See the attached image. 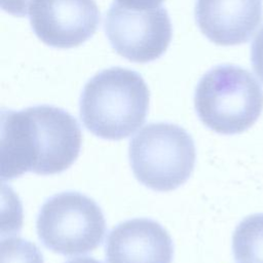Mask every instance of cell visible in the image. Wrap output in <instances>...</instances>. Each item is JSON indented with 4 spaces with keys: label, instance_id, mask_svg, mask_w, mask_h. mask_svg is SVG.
<instances>
[{
    "label": "cell",
    "instance_id": "1",
    "mask_svg": "<svg viewBox=\"0 0 263 263\" xmlns=\"http://www.w3.org/2000/svg\"><path fill=\"white\" fill-rule=\"evenodd\" d=\"M82 135L67 111L39 105L1 112V179L24 173L54 175L66 171L79 155Z\"/></svg>",
    "mask_w": 263,
    "mask_h": 263
},
{
    "label": "cell",
    "instance_id": "2",
    "mask_svg": "<svg viewBox=\"0 0 263 263\" xmlns=\"http://www.w3.org/2000/svg\"><path fill=\"white\" fill-rule=\"evenodd\" d=\"M149 98L139 73L120 67L105 69L85 84L79 102L80 118L95 136L121 140L145 122Z\"/></svg>",
    "mask_w": 263,
    "mask_h": 263
},
{
    "label": "cell",
    "instance_id": "3",
    "mask_svg": "<svg viewBox=\"0 0 263 263\" xmlns=\"http://www.w3.org/2000/svg\"><path fill=\"white\" fill-rule=\"evenodd\" d=\"M194 105L199 119L222 135L239 134L250 128L263 110V89L246 69L220 65L198 81Z\"/></svg>",
    "mask_w": 263,
    "mask_h": 263
},
{
    "label": "cell",
    "instance_id": "4",
    "mask_svg": "<svg viewBox=\"0 0 263 263\" xmlns=\"http://www.w3.org/2000/svg\"><path fill=\"white\" fill-rule=\"evenodd\" d=\"M129 162L137 180L155 191H171L184 184L195 164V146L181 126L149 123L129 142Z\"/></svg>",
    "mask_w": 263,
    "mask_h": 263
},
{
    "label": "cell",
    "instance_id": "5",
    "mask_svg": "<svg viewBox=\"0 0 263 263\" xmlns=\"http://www.w3.org/2000/svg\"><path fill=\"white\" fill-rule=\"evenodd\" d=\"M43 246L64 256L86 254L98 248L106 233L101 208L90 197L67 191L48 198L36 221Z\"/></svg>",
    "mask_w": 263,
    "mask_h": 263
},
{
    "label": "cell",
    "instance_id": "6",
    "mask_svg": "<svg viewBox=\"0 0 263 263\" xmlns=\"http://www.w3.org/2000/svg\"><path fill=\"white\" fill-rule=\"evenodd\" d=\"M114 50L135 63H148L161 57L172 39V24L162 6L134 8L113 3L104 22Z\"/></svg>",
    "mask_w": 263,
    "mask_h": 263
},
{
    "label": "cell",
    "instance_id": "7",
    "mask_svg": "<svg viewBox=\"0 0 263 263\" xmlns=\"http://www.w3.org/2000/svg\"><path fill=\"white\" fill-rule=\"evenodd\" d=\"M29 14L36 36L57 48L82 44L93 35L100 23L95 0H34Z\"/></svg>",
    "mask_w": 263,
    "mask_h": 263
},
{
    "label": "cell",
    "instance_id": "8",
    "mask_svg": "<svg viewBox=\"0 0 263 263\" xmlns=\"http://www.w3.org/2000/svg\"><path fill=\"white\" fill-rule=\"evenodd\" d=\"M174 245L167 231L146 218L115 226L106 243L107 263H172Z\"/></svg>",
    "mask_w": 263,
    "mask_h": 263
},
{
    "label": "cell",
    "instance_id": "9",
    "mask_svg": "<svg viewBox=\"0 0 263 263\" xmlns=\"http://www.w3.org/2000/svg\"><path fill=\"white\" fill-rule=\"evenodd\" d=\"M201 33L218 45L249 41L263 20L262 0H196Z\"/></svg>",
    "mask_w": 263,
    "mask_h": 263
},
{
    "label": "cell",
    "instance_id": "10",
    "mask_svg": "<svg viewBox=\"0 0 263 263\" xmlns=\"http://www.w3.org/2000/svg\"><path fill=\"white\" fill-rule=\"evenodd\" d=\"M232 252L237 263H263V214L246 217L232 235Z\"/></svg>",
    "mask_w": 263,
    "mask_h": 263
},
{
    "label": "cell",
    "instance_id": "11",
    "mask_svg": "<svg viewBox=\"0 0 263 263\" xmlns=\"http://www.w3.org/2000/svg\"><path fill=\"white\" fill-rule=\"evenodd\" d=\"M1 263H44L37 246L21 237L1 240Z\"/></svg>",
    "mask_w": 263,
    "mask_h": 263
},
{
    "label": "cell",
    "instance_id": "12",
    "mask_svg": "<svg viewBox=\"0 0 263 263\" xmlns=\"http://www.w3.org/2000/svg\"><path fill=\"white\" fill-rule=\"evenodd\" d=\"M251 62L256 75L263 82V27L257 33L252 43Z\"/></svg>",
    "mask_w": 263,
    "mask_h": 263
},
{
    "label": "cell",
    "instance_id": "13",
    "mask_svg": "<svg viewBox=\"0 0 263 263\" xmlns=\"http://www.w3.org/2000/svg\"><path fill=\"white\" fill-rule=\"evenodd\" d=\"M34 0H1V7L7 13L16 16H25L29 13Z\"/></svg>",
    "mask_w": 263,
    "mask_h": 263
},
{
    "label": "cell",
    "instance_id": "14",
    "mask_svg": "<svg viewBox=\"0 0 263 263\" xmlns=\"http://www.w3.org/2000/svg\"><path fill=\"white\" fill-rule=\"evenodd\" d=\"M163 0H117L118 3L134 8H152L157 7Z\"/></svg>",
    "mask_w": 263,
    "mask_h": 263
},
{
    "label": "cell",
    "instance_id": "15",
    "mask_svg": "<svg viewBox=\"0 0 263 263\" xmlns=\"http://www.w3.org/2000/svg\"><path fill=\"white\" fill-rule=\"evenodd\" d=\"M66 263H102L100 261H97L93 258H89V257H80V258H75V259H71Z\"/></svg>",
    "mask_w": 263,
    "mask_h": 263
}]
</instances>
